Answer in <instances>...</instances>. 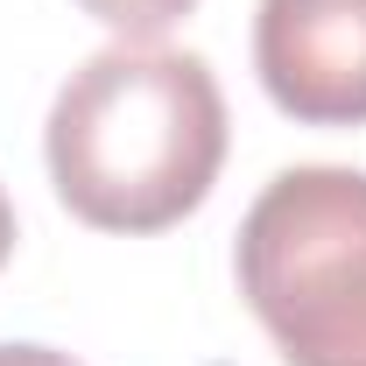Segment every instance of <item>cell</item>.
I'll return each mask as SVG.
<instances>
[{"label":"cell","instance_id":"277c9868","mask_svg":"<svg viewBox=\"0 0 366 366\" xmlns=\"http://www.w3.org/2000/svg\"><path fill=\"white\" fill-rule=\"evenodd\" d=\"M78 7L92 21H106L113 36H127V43H155L162 29H177L197 0H78Z\"/></svg>","mask_w":366,"mask_h":366},{"label":"cell","instance_id":"5b68a950","mask_svg":"<svg viewBox=\"0 0 366 366\" xmlns=\"http://www.w3.org/2000/svg\"><path fill=\"white\" fill-rule=\"evenodd\" d=\"M0 366H78V360L49 352V345H0Z\"/></svg>","mask_w":366,"mask_h":366},{"label":"cell","instance_id":"7a4b0ae2","mask_svg":"<svg viewBox=\"0 0 366 366\" xmlns=\"http://www.w3.org/2000/svg\"><path fill=\"white\" fill-rule=\"evenodd\" d=\"M239 296L289 366H366V169H282L239 226Z\"/></svg>","mask_w":366,"mask_h":366},{"label":"cell","instance_id":"3957f363","mask_svg":"<svg viewBox=\"0 0 366 366\" xmlns=\"http://www.w3.org/2000/svg\"><path fill=\"white\" fill-rule=\"evenodd\" d=\"M254 71L303 127L366 120V0H261Z\"/></svg>","mask_w":366,"mask_h":366},{"label":"cell","instance_id":"8992f818","mask_svg":"<svg viewBox=\"0 0 366 366\" xmlns=\"http://www.w3.org/2000/svg\"><path fill=\"white\" fill-rule=\"evenodd\" d=\"M7 247H14V204H7V190H0V261H7Z\"/></svg>","mask_w":366,"mask_h":366},{"label":"cell","instance_id":"6da1fadb","mask_svg":"<svg viewBox=\"0 0 366 366\" xmlns=\"http://www.w3.org/2000/svg\"><path fill=\"white\" fill-rule=\"evenodd\" d=\"M226 162V99L204 56L113 43L49 106L56 197L99 232H162L204 204Z\"/></svg>","mask_w":366,"mask_h":366}]
</instances>
